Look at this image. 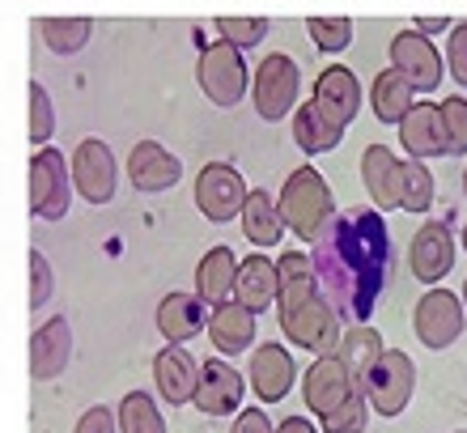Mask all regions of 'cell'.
I'll return each instance as SVG.
<instances>
[{"label":"cell","instance_id":"32","mask_svg":"<svg viewBox=\"0 0 467 433\" xmlns=\"http://www.w3.org/2000/svg\"><path fill=\"white\" fill-rule=\"evenodd\" d=\"M115 425H119V433H166V421H161L158 404H153V396H145V391H128L119 404V412H115Z\"/></svg>","mask_w":467,"mask_h":433},{"label":"cell","instance_id":"26","mask_svg":"<svg viewBox=\"0 0 467 433\" xmlns=\"http://www.w3.org/2000/svg\"><path fill=\"white\" fill-rule=\"evenodd\" d=\"M243 234L246 242H255V247H276L285 238V222H281V209H276V200L268 191H246L243 200Z\"/></svg>","mask_w":467,"mask_h":433},{"label":"cell","instance_id":"38","mask_svg":"<svg viewBox=\"0 0 467 433\" xmlns=\"http://www.w3.org/2000/svg\"><path fill=\"white\" fill-rule=\"evenodd\" d=\"M306 30L323 51H345L353 43V22L348 17H310Z\"/></svg>","mask_w":467,"mask_h":433},{"label":"cell","instance_id":"39","mask_svg":"<svg viewBox=\"0 0 467 433\" xmlns=\"http://www.w3.org/2000/svg\"><path fill=\"white\" fill-rule=\"evenodd\" d=\"M51 263H47V255L43 251H30V310H38V306H47V297H51Z\"/></svg>","mask_w":467,"mask_h":433},{"label":"cell","instance_id":"41","mask_svg":"<svg viewBox=\"0 0 467 433\" xmlns=\"http://www.w3.org/2000/svg\"><path fill=\"white\" fill-rule=\"evenodd\" d=\"M73 433H119V425H115V412L107 404H99V408L81 412V421H77Z\"/></svg>","mask_w":467,"mask_h":433},{"label":"cell","instance_id":"14","mask_svg":"<svg viewBox=\"0 0 467 433\" xmlns=\"http://www.w3.org/2000/svg\"><path fill=\"white\" fill-rule=\"evenodd\" d=\"M192 404L204 417H230V412H238V404H243V374L234 370L230 361H204Z\"/></svg>","mask_w":467,"mask_h":433},{"label":"cell","instance_id":"12","mask_svg":"<svg viewBox=\"0 0 467 433\" xmlns=\"http://www.w3.org/2000/svg\"><path fill=\"white\" fill-rule=\"evenodd\" d=\"M408 263H412V276L420 285H438L446 281V273L455 268V234L446 222H425L412 234V251H408Z\"/></svg>","mask_w":467,"mask_h":433},{"label":"cell","instance_id":"2","mask_svg":"<svg viewBox=\"0 0 467 433\" xmlns=\"http://www.w3.org/2000/svg\"><path fill=\"white\" fill-rule=\"evenodd\" d=\"M276 209H281L285 230H294L302 242H315L323 234V225L336 217L332 191H327V183H323V174L315 166H302V170L285 179Z\"/></svg>","mask_w":467,"mask_h":433},{"label":"cell","instance_id":"8","mask_svg":"<svg viewBox=\"0 0 467 433\" xmlns=\"http://www.w3.org/2000/svg\"><path fill=\"white\" fill-rule=\"evenodd\" d=\"M68 179H73L77 196L86 200V204H111L119 170H115V158H111V149H107V140H99V137L81 140L73 153V174Z\"/></svg>","mask_w":467,"mask_h":433},{"label":"cell","instance_id":"15","mask_svg":"<svg viewBox=\"0 0 467 433\" xmlns=\"http://www.w3.org/2000/svg\"><path fill=\"white\" fill-rule=\"evenodd\" d=\"M310 102H315V111L323 119H332L336 128H348L357 119V107H361V86H357V77L348 73L345 64H332V68L319 73Z\"/></svg>","mask_w":467,"mask_h":433},{"label":"cell","instance_id":"16","mask_svg":"<svg viewBox=\"0 0 467 433\" xmlns=\"http://www.w3.org/2000/svg\"><path fill=\"white\" fill-rule=\"evenodd\" d=\"M68 361H73V332H68V319L56 314L30 335V378L51 383L64 374Z\"/></svg>","mask_w":467,"mask_h":433},{"label":"cell","instance_id":"11","mask_svg":"<svg viewBox=\"0 0 467 433\" xmlns=\"http://www.w3.org/2000/svg\"><path fill=\"white\" fill-rule=\"evenodd\" d=\"M391 68L420 94L442 86V56L420 30H404L391 38Z\"/></svg>","mask_w":467,"mask_h":433},{"label":"cell","instance_id":"23","mask_svg":"<svg viewBox=\"0 0 467 433\" xmlns=\"http://www.w3.org/2000/svg\"><path fill=\"white\" fill-rule=\"evenodd\" d=\"M361 183L382 209H400V158L387 145H369L361 153Z\"/></svg>","mask_w":467,"mask_h":433},{"label":"cell","instance_id":"37","mask_svg":"<svg viewBox=\"0 0 467 433\" xmlns=\"http://www.w3.org/2000/svg\"><path fill=\"white\" fill-rule=\"evenodd\" d=\"M51 132H56V111H51V94L38 81H30V140L38 145H47Z\"/></svg>","mask_w":467,"mask_h":433},{"label":"cell","instance_id":"30","mask_svg":"<svg viewBox=\"0 0 467 433\" xmlns=\"http://www.w3.org/2000/svg\"><path fill=\"white\" fill-rule=\"evenodd\" d=\"M382 353V335L374 332V327H366V323H357L353 332H340V345H336V357L345 361V370L353 374V378H361V374L374 366V357Z\"/></svg>","mask_w":467,"mask_h":433},{"label":"cell","instance_id":"18","mask_svg":"<svg viewBox=\"0 0 467 433\" xmlns=\"http://www.w3.org/2000/svg\"><path fill=\"white\" fill-rule=\"evenodd\" d=\"M400 145L408 149V158H446V137H442V115L438 102H412L408 115L400 119Z\"/></svg>","mask_w":467,"mask_h":433},{"label":"cell","instance_id":"33","mask_svg":"<svg viewBox=\"0 0 467 433\" xmlns=\"http://www.w3.org/2000/svg\"><path fill=\"white\" fill-rule=\"evenodd\" d=\"M433 204V174L417 158L400 161V209L425 212Z\"/></svg>","mask_w":467,"mask_h":433},{"label":"cell","instance_id":"43","mask_svg":"<svg viewBox=\"0 0 467 433\" xmlns=\"http://www.w3.org/2000/svg\"><path fill=\"white\" fill-rule=\"evenodd\" d=\"M272 433H319V429H315V425H310L306 417H285V421L276 425Z\"/></svg>","mask_w":467,"mask_h":433},{"label":"cell","instance_id":"28","mask_svg":"<svg viewBox=\"0 0 467 433\" xmlns=\"http://www.w3.org/2000/svg\"><path fill=\"white\" fill-rule=\"evenodd\" d=\"M340 137H345V128H336L332 119H323L319 111H315V102H306V107H297L294 115V140L302 153H332L336 145H340Z\"/></svg>","mask_w":467,"mask_h":433},{"label":"cell","instance_id":"46","mask_svg":"<svg viewBox=\"0 0 467 433\" xmlns=\"http://www.w3.org/2000/svg\"><path fill=\"white\" fill-rule=\"evenodd\" d=\"M463 302H467V285H463Z\"/></svg>","mask_w":467,"mask_h":433},{"label":"cell","instance_id":"44","mask_svg":"<svg viewBox=\"0 0 467 433\" xmlns=\"http://www.w3.org/2000/svg\"><path fill=\"white\" fill-rule=\"evenodd\" d=\"M463 196H467V170H463Z\"/></svg>","mask_w":467,"mask_h":433},{"label":"cell","instance_id":"45","mask_svg":"<svg viewBox=\"0 0 467 433\" xmlns=\"http://www.w3.org/2000/svg\"><path fill=\"white\" fill-rule=\"evenodd\" d=\"M463 251H467V230H463Z\"/></svg>","mask_w":467,"mask_h":433},{"label":"cell","instance_id":"31","mask_svg":"<svg viewBox=\"0 0 467 433\" xmlns=\"http://www.w3.org/2000/svg\"><path fill=\"white\" fill-rule=\"evenodd\" d=\"M89 35H94V22H89V17H43V22H38V38H43L47 51H56V56L81 51L89 43Z\"/></svg>","mask_w":467,"mask_h":433},{"label":"cell","instance_id":"3","mask_svg":"<svg viewBox=\"0 0 467 433\" xmlns=\"http://www.w3.org/2000/svg\"><path fill=\"white\" fill-rule=\"evenodd\" d=\"M357 387H361L366 404L379 417H400L408 408V399H412V387H417V366L400 348H382L374 366L357 378Z\"/></svg>","mask_w":467,"mask_h":433},{"label":"cell","instance_id":"36","mask_svg":"<svg viewBox=\"0 0 467 433\" xmlns=\"http://www.w3.org/2000/svg\"><path fill=\"white\" fill-rule=\"evenodd\" d=\"M369 421V404L361 391H353V396L340 404V408H332L327 417H323V429L327 433H361Z\"/></svg>","mask_w":467,"mask_h":433},{"label":"cell","instance_id":"13","mask_svg":"<svg viewBox=\"0 0 467 433\" xmlns=\"http://www.w3.org/2000/svg\"><path fill=\"white\" fill-rule=\"evenodd\" d=\"M353 391H361L357 387V378L345 370V361L336 357V353H327V357H319L315 366L306 370V378H302V396H306V408L319 412V417H327L332 408H340Z\"/></svg>","mask_w":467,"mask_h":433},{"label":"cell","instance_id":"7","mask_svg":"<svg viewBox=\"0 0 467 433\" xmlns=\"http://www.w3.org/2000/svg\"><path fill=\"white\" fill-rule=\"evenodd\" d=\"M68 196H73V179L64 166V153L51 145H38L30 158V212L43 222H60L68 212Z\"/></svg>","mask_w":467,"mask_h":433},{"label":"cell","instance_id":"27","mask_svg":"<svg viewBox=\"0 0 467 433\" xmlns=\"http://www.w3.org/2000/svg\"><path fill=\"white\" fill-rule=\"evenodd\" d=\"M412 94H417V89L408 86L395 68H387V73L374 77V89H369V111L379 115V124H400V119L408 115V107H412Z\"/></svg>","mask_w":467,"mask_h":433},{"label":"cell","instance_id":"5","mask_svg":"<svg viewBox=\"0 0 467 433\" xmlns=\"http://www.w3.org/2000/svg\"><path fill=\"white\" fill-rule=\"evenodd\" d=\"M200 89H204V98L213 102V107H238L243 102V94L251 89V68L243 64V51L234 47V43H225V38H217L213 47H204V56H200Z\"/></svg>","mask_w":467,"mask_h":433},{"label":"cell","instance_id":"19","mask_svg":"<svg viewBox=\"0 0 467 433\" xmlns=\"http://www.w3.org/2000/svg\"><path fill=\"white\" fill-rule=\"evenodd\" d=\"M179 174H183L179 158L158 140H140L128 153V179H132L136 191H166V187L179 183Z\"/></svg>","mask_w":467,"mask_h":433},{"label":"cell","instance_id":"35","mask_svg":"<svg viewBox=\"0 0 467 433\" xmlns=\"http://www.w3.org/2000/svg\"><path fill=\"white\" fill-rule=\"evenodd\" d=\"M442 115V137H446V153H467V98H446L438 102Z\"/></svg>","mask_w":467,"mask_h":433},{"label":"cell","instance_id":"22","mask_svg":"<svg viewBox=\"0 0 467 433\" xmlns=\"http://www.w3.org/2000/svg\"><path fill=\"white\" fill-rule=\"evenodd\" d=\"M234 302L251 314L259 310H268L276 302V263L268 255H251V260L238 263V273H234Z\"/></svg>","mask_w":467,"mask_h":433},{"label":"cell","instance_id":"17","mask_svg":"<svg viewBox=\"0 0 467 433\" xmlns=\"http://www.w3.org/2000/svg\"><path fill=\"white\" fill-rule=\"evenodd\" d=\"M196 378H200V366L196 357L187 353L183 345H166L153 357V383H158V396L166 399V404H192V396H196Z\"/></svg>","mask_w":467,"mask_h":433},{"label":"cell","instance_id":"21","mask_svg":"<svg viewBox=\"0 0 467 433\" xmlns=\"http://www.w3.org/2000/svg\"><path fill=\"white\" fill-rule=\"evenodd\" d=\"M209 323V306L196 294H166L158 306V332L166 335V345H183L192 335L204 332Z\"/></svg>","mask_w":467,"mask_h":433},{"label":"cell","instance_id":"4","mask_svg":"<svg viewBox=\"0 0 467 433\" xmlns=\"http://www.w3.org/2000/svg\"><path fill=\"white\" fill-rule=\"evenodd\" d=\"M281 306V327L297 348H306L315 357H327L340 345V314H336L319 294H306L297 302H276Z\"/></svg>","mask_w":467,"mask_h":433},{"label":"cell","instance_id":"29","mask_svg":"<svg viewBox=\"0 0 467 433\" xmlns=\"http://www.w3.org/2000/svg\"><path fill=\"white\" fill-rule=\"evenodd\" d=\"M306 294H319L315 285V268H310L306 251H285L276 260V302H297Z\"/></svg>","mask_w":467,"mask_h":433},{"label":"cell","instance_id":"40","mask_svg":"<svg viewBox=\"0 0 467 433\" xmlns=\"http://www.w3.org/2000/svg\"><path fill=\"white\" fill-rule=\"evenodd\" d=\"M446 68H451V77L467 89V22H459L455 30H451V43H446Z\"/></svg>","mask_w":467,"mask_h":433},{"label":"cell","instance_id":"20","mask_svg":"<svg viewBox=\"0 0 467 433\" xmlns=\"http://www.w3.org/2000/svg\"><path fill=\"white\" fill-rule=\"evenodd\" d=\"M294 357L285 353L281 345H259L251 353V387H255V396L264 404H276V399L289 396V387H294Z\"/></svg>","mask_w":467,"mask_h":433},{"label":"cell","instance_id":"9","mask_svg":"<svg viewBox=\"0 0 467 433\" xmlns=\"http://www.w3.org/2000/svg\"><path fill=\"white\" fill-rule=\"evenodd\" d=\"M243 200H246V183L230 161H209V166L196 174V209L204 212L209 222H217V225L234 222L238 209H243Z\"/></svg>","mask_w":467,"mask_h":433},{"label":"cell","instance_id":"34","mask_svg":"<svg viewBox=\"0 0 467 433\" xmlns=\"http://www.w3.org/2000/svg\"><path fill=\"white\" fill-rule=\"evenodd\" d=\"M217 35L238 51H246L268 38V17H217Z\"/></svg>","mask_w":467,"mask_h":433},{"label":"cell","instance_id":"1","mask_svg":"<svg viewBox=\"0 0 467 433\" xmlns=\"http://www.w3.org/2000/svg\"><path fill=\"white\" fill-rule=\"evenodd\" d=\"M319 297L340 319L366 323L391 273V234L379 209H357L323 225L310 251Z\"/></svg>","mask_w":467,"mask_h":433},{"label":"cell","instance_id":"10","mask_svg":"<svg viewBox=\"0 0 467 433\" xmlns=\"http://www.w3.org/2000/svg\"><path fill=\"white\" fill-rule=\"evenodd\" d=\"M412 327H417V340L425 348H451L463 335V302L451 289H430L417 302Z\"/></svg>","mask_w":467,"mask_h":433},{"label":"cell","instance_id":"24","mask_svg":"<svg viewBox=\"0 0 467 433\" xmlns=\"http://www.w3.org/2000/svg\"><path fill=\"white\" fill-rule=\"evenodd\" d=\"M209 340L217 345V353L238 357L243 348L255 345V314H251V310H243L238 302H222V306H213V314H209Z\"/></svg>","mask_w":467,"mask_h":433},{"label":"cell","instance_id":"25","mask_svg":"<svg viewBox=\"0 0 467 433\" xmlns=\"http://www.w3.org/2000/svg\"><path fill=\"white\" fill-rule=\"evenodd\" d=\"M234 273H238V260H234L230 247H213L196 268V297L204 306H222L234 294Z\"/></svg>","mask_w":467,"mask_h":433},{"label":"cell","instance_id":"6","mask_svg":"<svg viewBox=\"0 0 467 433\" xmlns=\"http://www.w3.org/2000/svg\"><path fill=\"white\" fill-rule=\"evenodd\" d=\"M297 89H302V73H297L294 56H285V51L264 56V64L255 68V81H251V98H255L259 119L281 124L285 115L297 107Z\"/></svg>","mask_w":467,"mask_h":433},{"label":"cell","instance_id":"42","mask_svg":"<svg viewBox=\"0 0 467 433\" xmlns=\"http://www.w3.org/2000/svg\"><path fill=\"white\" fill-rule=\"evenodd\" d=\"M230 433H272L268 412H259V408H243L238 417H234V429H230Z\"/></svg>","mask_w":467,"mask_h":433}]
</instances>
